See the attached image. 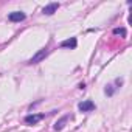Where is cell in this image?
I'll return each mask as SVG.
<instances>
[{"label":"cell","mask_w":132,"mask_h":132,"mask_svg":"<svg viewBox=\"0 0 132 132\" xmlns=\"http://www.w3.org/2000/svg\"><path fill=\"white\" fill-rule=\"evenodd\" d=\"M47 56H48V48H42V50H39V51L28 61V64H37V62L44 61Z\"/></svg>","instance_id":"obj_1"},{"label":"cell","mask_w":132,"mask_h":132,"mask_svg":"<svg viewBox=\"0 0 132 132\" xmlns=\"http://www.w3.org/2000/svg\"><path fill=\"white\" fill-rule=\"evenodd\" d=\"M25 13H22V11H14V13H10L8 14V20H11V22H20V20H25Z\"/></svg>","instance_id":"obj_2"},{"label":"cell","mask_w":132,"mask_h":132,"mask_svg":"<svg viewBox=\"0 0 132 132\" xmlns=\"http://www.w3.org/2000/svg\"><path fill=\"white\" fill-rule=\"evenodd\" d=\"M42 118H45V113H36V115H28L25 117V123L27 124H36L39 123Z\"/></svg>","instance_id":"obj_3"},{"label":"cell","mask_w":132,"mask_h":132,"mask_svg":"<svg viewBox=\"0 0 132 132\" xmlns=\"http://www.w3.org/2000/svg\"><path fill=\"white\" fill-rule=\"evenodd\" d=\"M76 45H78V40H76V37H70V39H65V40H62L61 42V47L62 48H76Z\"/></svg>","instance_id":"obj_4"},{"label":"cell","mask_w":132,"mask_h":132,"mask_svg":"<svg viewBox=\"0 0 132 132\" xmlns=\"http://www.w3.org/2000/svg\"><path fill=\"white\" fill-rule=\"evenodd\" d=\"M78 107H79V110H81V112H90V110H93V109H95V104H93L90 100H87V101L79 103V104H78Z\"/></svg>","instance_id":"obj_5"},{"label":"cell","mask_w":132,"mask_h":132,"mask_svg":"<svg viewBox=\"0 0 132 132\" xmlns=\"http://www.w3.org/2000/svg\"><path fill=\"white\" fill-rule=\"evenodd\" d=\"M57 8H59V3H48L47 6H44L42 13L47 14V16H51V14H54L57 11Z\"/></svg>","instance_id":"obj_6"},{"label":"cell","mask_w":132,"mask_h":132,"mask_svg":"<svg viewBox=\"0 0 132 132\" xmlns=\"http://www.w3.org/2000/svg\"><path fill=\"white\" fill-rule=\"evenodd\" d=\"M67 121H69V115L62 117V118H61V120H59V121H57V123L54 124V130H61V129H62V127L65 126V123H67Z\"/></svg>","instance_id":"obj_7"},{"label":"cell","mask_w":132,"mask_h":132,"mask_svg":"<svg viewBox=\"0 0 132 132\" xmlns=\"http://www.w3.org/2000/svg\"><path fill=\"white\" fill-rule=\"evenodd\" d=\"M113 34H117V36L120 34V36L124 37V36H126V30H124V28H115V30H113Z\"/></svg>","instance_id":"obj_8"},{"label":"cell","mask_w":132,"mask_h":132,"mask_svg":"<svg viewBox=\"0 0 132 132\" xmlns=\"http://www.w3.org/2000/svg\"><path fill=\"white\" fill-rule=\"evenodd\" d=\"M113 92H115V87H113V86H110V84H109V86H107V87H106V93H107V95H109V96H110V95H113Z\"/></svg>","instance_id":"obj_9"}]
</instances>
